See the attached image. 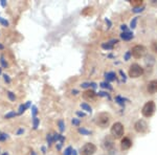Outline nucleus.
Wrapping results in <instances>:
<instances>
[{
    "label": "nucleus",
    "mask_w": 157,
    "mask_h": 155,
    "mask_svg": "<svg viewBox=\"0 0 157 155\" xmlns=\"http://www.w3.org/2000/svg\"><path fill=\"white\" fill-rule=\"evenodd\" d=\"M111 116L107 112H101L95 116V124L101 128H107L110 124Z\"/></svg>",
    "instance_id": "obj_1"
},
{
    "label": "nucleus",
    "mask_w": 157,
    "mask_h": 155,
    "mask_svg": "<svg viewBox=\"0 0 157 155\" xmlns=\"http://www.w3.org/2000/svg\"><path fill=\"white\" fill-rule=\"evenodd\" d=\"M156 110V105L153 101H149L144 105L143 109H141V114H143L145 118H151Z\"/></svg>",
    "instance_id": "obj_2"
},
{
    "label": "nucleus",
    "mask_w": 157,
    "mask_h": 155,
    "mask_svg": "<svg viewBox=\"0 0 157 155\" xmlns=\"http://www.w3.org/2000/svg\"><path fill=\"white\" fill-rule=\"evenodd\" d=\"M124 131H125V129H124V126L121 123H114L111 127V130H110V133L111 135H112L113 138L117 139V138H121V136L124 135Z\"/></svg>",
    "instance_id": "obj_3"
},
{
    "label": "nucleus",
    "mask_w": 157,
    "mask_h": 155,
    "mask_svg": "<svg viewBox=\"0 0 157 155\" xmlns=\"http://www.w3.org/2000/svg\"><path fill=\"white\" fill-rule=\"evenodd\" d=\"M144 75V68L141 67L140 65L137 64V63H134L130 66L129 68V76L131 78H139L140 76Z\"/></svg>",
    "instance_id": "obj_4"
},
{
    "label": "nucleus",
    "mask_w": 157,
    "mask_h": 155,
    "mask_svg": "<svg viewBox=\"0 0 157 155\" xmlns=\"http://www.w3.org/2000/svg\"><path fill=\"white\" fill-rule=\"evenodd\" d=\"M95 152H97V147H95V145H93L91 143H87L81 148L80 153L81 155H93Z\"/></svg>",
    "instance_id": "obj_5"
},
{
    "label": "nucleus",
    "mask_w": 157,
    "mask_h": 155,
    "mask_svg": "<svg viewBox=\"0 0 157 155\" xmlns=\"http://www.w3.org/2000/svg\"><path fill=\"white\" fill-rule=\"evenodd\" d=\"M146 54V47L144 45H135L132 50H131V55L133 56L135 59H140Z\"/></svg>",
    "instance_id": "obj_6"
},
{
    "label": "nucleus",
    "mask_w": 157,
    "mask_h": 155,
    "mask_svg": "<svg viewBox=\"0 0 157 155\" xmlns=\"http://www.w3.org/2000/svg\"><path fill=\"white\" fill-rule=\"evenodd\" d=\"M148 128H149L148 123H147L146 121H144V119H138V121L134 124V129H135V131L138 132V133H146V132L148 131Z\"/></svg>",
    "instance_id": "obj_7"
},
{
    "label": "nucleus",
    "mask_w": 157,
    "mask_h": 155,
    "mask_svg": "<svg viewBox=\"0 0 157 155\" xmlns=\"http://www.w3.org/2000/svg\"><path fill=\"white\" fill-rule=\"evenodd\" d=\"M147 90L150 95H154V93L157 92V80H153L151 82H149L148 87H147Z\"/></svg>",
    "instance_id": "obj_8"
},
{
    "label": "nucleus",
    "mask_w": 157,
    "mask_h": 155,
    "mask_svg": "<svg viewBox=\"0 0 157 155\" xmlns=\"http://www.w3.org/2000/svg\"><path fill=\"white\" fill-rule=\"evenodd\" d=\"M131 146H132V141H131V139L129 138V137H124L123 139H121V150H128L131 148Z\"/></svg>",
    "instance_id": "obj_9"
},
{
    "label": "nucleus",
    "mask_w": 157,
    "mask_h": 155,
    "mask_svg": "<svg viewBox=\"0 0 157 155\" xmlns=\"http://www.w3.org/2000/svg\"><path fill=\"white\" fill-rule=\"evenodd\" d=\"M95 96H97V93L93 90H87L83 93V98H84L86 101H93L95 99Z\"/></svg>",
    "instance_id": "obj_10"
},
{
    "label": "nucleus",
    "mask_w": 157,
    "mask_h": 155,
    "mask_svg": "<svg viewBox=\"0 0 157 155\" xmlns=\"http://www.w3.org/2000/svg\"><path fill=\"white\" fill-rule=\"evenodd\" d=\"M103 147L105 148V150H108V151H111V150L114 149V144L113 141H111L109 137H106L105 141H104V144H103Z\"/></svg>",
    "instance_id": "obj_11"
},
{
    "label": "nucleus",
    "mask_w": 157,
    "mask_h": 155,
    "mask_svg": "<svg viewBox=\"0 0 157 155\" xmlns=\"http://www.w3.org/2000/svg\"><path fill=\"white\" fill-rule=\"evenodd\" d=\"M116 43H117V40H116V39L110 40V41H108V42H104L102 44V48H103V49H107V50L108 49H112Z\"/></svg>",
    "instance_id": "obj_12"
},
{
    "label": "nucleus",
    "mask_w": 157,
    "mask_h": 155,
    "mask_svg": "<svg viewBox=\"0 0 157 155\" xmlns=\"http://www.w3.org/2000/svg\"><path fill=\"white\" fill-rule=\"evenodd\" d=\"M133 37L134 35L131 32H123L121 34V38L123 40H125V41H130L131 39H133Z\"/></svg>",
    "instance_id": "obj_13"
},
{
    "label": "nucleus",
    "mask_w": 157,
    "mask_h": 155,
    "mask_svg": "<svg viewBox=\"0 0 157 155\" xmlns=\"http://www.w3.org/2000/svg\"><path fill=\"white\" fill-rule=\"evenodd\" d=\"M105 78H106V81L109 83V82H112V81L116 80V75H115V72H106L105 73Z\"/></svg>",
    "instance_id": "obj_14"
},
{
    "label": "nucleus",
    "mask_w": 157,
    "mask_h": 155,
    "mask_svg": "<svg viewBox=\"0 0 157 155\" xmlns=\"http://www.w3.org/2000/svg\"><path fill=\"white\" fill-rule=\"evenodd\" d=\"M30 105H32V103L30 102H27L26 104H22V105H20V107H19V111H18V115H20V114H22L24 112L26 109H29L30 107Z\"/></svg>",
    "instance_id": "obj_15"
},
{
    "label": "nucleus",
    "mask_w": 157,
    "mask_h": 155,
    "mask_svg": "<svg viewBox=\"0 0 157 155\" xmlns=\"http://www.w3.org/2000/svg\"><path fill=\"white\" fill-rule=\"evenodd\" d=\"M81 87L82 88H87V87H92V88H97V84L90 82V83H83L81 84Z\"/></svg>",
    "instance_id": "obj_16"
},
{
    "label": "nucleus",
    "mask_w": 157,
    "mask_h": 155,
    "mask_svg": "<svg viewBox=\"0 0 157 155\" xmlns=\"http://www.w3.org/2000/svg\"><path fill=\"white\" fill-rule=\"evenodd\" d=\"M81 107H82V109H84L85 111H87V112H89V113L92 112V108H91L88 104H86V103L81 104Z\"/></svg>",
    "instance_id": "obj_17"
},
{
    "label": "nucleus",
    "mask_w": 157,
    "mask_h": 155,
    "mask_svg": "<svg viewBox=\"0 0 157 155\" xmlns=\"http://www.w3.org/2000/svg\"><path fill=\"white\" fill-rule=\"evenodd\" d=\"M78 132H80L81 134H83V135H89V134H91V131L87 130V129H85V128H78Z\"/></svg>",
    "instance_id": "obj_18"
},
{
    "label": "nucleus",
    "mask_w": 157,
    "mask_h": 155,
    "mask_svg": "<svg viewBox=\"0 0 157 155\" xmlns=\"http://www.w3.org/2000/svg\"><path fill=\"white\" fill-rule=\"evenodd\" d=\"M18 115V112H15V111H12V112H9L4 115V118H15V116Z\"/></svg>",
    "instance_id": "obj_19"
},
{
    "label": "nucleus",
    "mask_w": 157,
    "mask_h": 155,
    "mask_svg": "<svg viewBox=\"0 0 157 155\" xmlns=\"http://www.w3.org/2000/svg\"><path fill=\"white\" fill-rule=\"evenodd\" d=\"M46 139H47V143H48V146H50V145L54 143V135L52 134H47Z\"/></svg>",
    "instance_id": "obj_20"
},
{
    "label": "nucleus",
    "mask_w": 157,
    "mask_h": 155,
    "mask_svg": "<svg viewBox=\"0 0 157 155\" xmlns=\"http://www.w3.org/2000/svg\"><path fill=\"white\" fill-rule=\"evenodd\" d=\"M131 3H132V6L134 7H139L143 4V1H141V0H135V1H132Z\"/></svg>",
    "instance_id": "obj_21"
},
{
    "label": "nucleus",
    "mask_w": 157,
    "mask_h": 155,
    "mask_svg": "<svg viewBox=\"0 0 157 155\" xmlns=\"http://www.w3.org/2000/svg\"><path fill=\"white\" fill-rule=\"evenodd\" d=\"M7 96H9L10 101H12V102H14L16 100V96H15V95L12 92V91H7Z\"/></svg>",
    "instance_id": "obj_22"
},
{
    "label": "nucleus",
    "mask_w": 157,
    "mask_h": 155,
    "mask_svg": "<svg viewBox=\"0 0 157 155\" xmlns=\"http://www.w3.org/2000/svg\"><path fill=\"white\" fill-rule=\"evenodd\" d=\"M101 86H102L103 88H107V89H109V90L112 89V87H111L110 84H109L108 82H103V83H101Z\"/></svg>",
    "instance_id": "obj_23"
},
{
    "label": "nucleus",
    "mask_w": 157,
    "mask_h": 155,
    "mask_svg": "<svg viewBox=\"0 0 157 155\" xmlns=\"http://www.w3.org/2000/svg\"><path fill=\"white\" fill-rule=\"evenodd\" d=\"M0 63H1L2 67H7V62L6 61V59H4L3 56H1V57H0Z\"/></svg>",
    "instance_id": "obj_24"
},
{
    "label": "nucleus",
    "mask_w": 157,
    "mask_h": 155,
    "mask_svg": "<svg viewBox=\"0 0 157 155\" xmlns=\"http://www.w3.org/2000/svg\"><path fill=\"white\" fill-rule=\"evenodd\" d=\"M136 22H137V17H134L133 20L131 21V23H130L131 29H135V27H136Z\"/></svg>",
    "instance_id": "obj_25"
},
{
    "label": "nucleus",
    "mask_w": 157,
    "mask_h": 155,
    "mask_svg": "<svg viewBox=\"0 0 157 155\" xmlns=\"http://www.w3.org/2000/svg\"><path fill=\"white\" fill-rule=\"evenodd\" d=\"M0 23L3 25V26H9V25H10L9 21H7V20H6V19H3L2 17H0Z\"/></svg>",
    "instance_id": "obj_26"
},
{
    "label": "nucleus",
    "mask_w": 157,
    "mask_h": 155,
    "mask_svg": "<svg viewBox=\"0 0 157 155\" xmlns=\"http://www.w3.org/2000/svg\"><path fill=\"white\" fill-rule=\"evenodd\" d=\"M59 128H60V131L61 132H63L65 130V126H64V122L62 121V119H61V121H59Z\"/></svg>",
    "instance_id": "obj_27"
},
{
    "label": "nucleus",
    "mask_w": 157,
    "mask_h": 155,
    "mask_svg": "<svg viewBox=\"0 0 157 155\" xmlns=\"http://www.w3.org/2000/svg\"><path fill=\"white\" fill-rule=\"evenodd\" d=\"M115 101L117 102V103L120 104V105H121V106H124V104H125V103H124V101H125V100H124L123 98H121V96H116Z\"/></svg>",
    "instance_id": "obj_28"
},
{
    "label": "nucleus",
    "mask_w": 157,
    "mask_h": 155,
    "mask_svg": "<svg viewBox=\"0 0 157 155\" xmlns=\"http://www.w3.org/2000/svg\"><path fill=\"white\" fill-rule=\"evenodd\" d=\"M33 122H34V129H37L38 125H39V118H34Z\"/></svg>",
    "instance_id": "obj_29"
},
{
    "label": "nucleus",
    "mask_w": 157,
    "mask_h": 155,
    "mask_svg": "<svg viewBox=\"0 0 157 155\" xmlns=\"http://www.w3.org/2000/svg\"><path fill=\"white\" fill-rule=\"evenodd\" d=\"M144 10H145V6H139V7H134V10H133V12L134 13H140V12H143Z\"/></svg>",
    "instance_id": "obj_30"
},
{
    "label": "nucleus",
    "mask_w": 157,
    "mask_h": 155,
    "mask_svg": "<svg viewBox=\"0 0 157 155\" xmlns=\"http://www.w3.org/2000/svg\"><path fill=\"white\" fill-rule=\"evenodd\" d=\"M70 154H72V148L71 147H68V148L65 150L64 155H70Z\"/></svg>",
    "instance_id": "obj_31"
},
{
    "label": "nucleus",
    "mask_w": 157,
    "mask_h": 155,
    "mask_svg": "<svg viewBox=\"0 0 157 155\" xmlns=\"http://www.w3.org/2000/svg\"><path fill=\"white\" fill-rule=\"evenodd\" d=\"M37 107L36 106H33L32 107V113H33V116H34V118H36V114H37Z\"/></svg>",
    "instance_id": "obj_32"
},
{
    "label": "nucleus",
    "mask_w": 157,
    "mask_h": 155,
    "mask_svg": "<svg viewBox=\"0 0 157 155\" xmlns=\"http://www.w3.org/2000/svg\"><path fill=\"white\" fill-rule=\"evenodd\" d=\"M71 123L73 124V125H75V126H78V125H80V121H78V118H73L72 121H71Z\"/></svg>",
    "instance_id": "obj_33"
},
{
    "label": "nucleus",
    "mask_w": 157,
    "mask_h": 155,
    "mask_svg": "<svg viewBox=\"0 0 157 155\" xmlns=\"http://www.w3.org/2000/svg\"><path fill=\"white\" fill-rule=\"evenodd\" d=\"M98 95H100V96H107V98H110L108 93H107V92H104V91H101V92H98Z\"/></svg>",
    "instance_id": "obj_34"
},
{
    "label": "nucleus",
    "mask_w": 157,
    "mask_h": 155,
    "mask_svg": "<svg viewBox=\"0 0 157 155\" xmlns=\"http://www.w3.org/2000/svg\"><path fill=\"white\" fill-rule=\"evenodd\" d=\"M3 79L6 83H11V79H10V77L7 75H3Z\"/></svg>",
    "instance_id": "obj_35"
},
{
    "label": "nucleus",
    "mask_w": 157,
    "mask_h": 155,
    "mask_svg": "<svg viewBox=\"0 0 157 155\" xmlns=\"http://www.w3.org/2000/svg\"><path fill=\"white\" fill-rule=\"evenodd\" d=\"M131 56H132V55H131V52H128L127 54L125 55V61H128L129 59H130Z\"/></svg>",
    "instance_id": "obj_36"
},
{
    "label": "nucleus",
    "mask_w": 157,
    "mask_h": 155,
    "mask_svg": "<svg viewBox=\"0 0 157 155\" xmlns=\"http://www.w3.org/2000/svg\"><path fill=\"white\" fill-rule=\"evenodd\" d=\"M6 138H7V135H6V134H4V133L0 134V141H4Z\"/></svg>",
    "instance_id": "obj_37"
},
{
    "label": "nucleus",
    "mask_w": 157,
    "mask_h": 155,
    "mask_svg": "<svg viewBox=\"0 0 157 155\" xmlns=\"http://www.w3.org/2000/svg\"><path fill=\"white\" fill-rule=\"evenodd\" d=\"M121 30H124V32H128V30H127V26H126L125 24H123V25H121Z\"/></svg>",
    "instance_id": "obj_38"
},
{
    "label": "nucleus",
    "mask_w": 157,
    "mask_h": 155,
    "mask_svg": "<svg viewBox=\"0 0 157 155\" xmlns=\"http://www.w3.org/2000/svg\"><path fill=\"white\" fill-rule=\"evenodd\" d=\"M120 73H121V77H123L124 81H125V80H126V78H125V73L123 72V70H121V72H120Z\"/></svg>",
    "instance_id": "obj_39"
},
{
    "label": "nucleus",
    "mask_w": 157,
    "mask_h": 155,
    "mask_svg": "<svg viewBox=\"0 0 157 155\" xmlns=\"http://www.w3.org/2000/svg\"><path fill=\"white\" fill-rule=\"evenodd\" d=\"M1 6H6V2L4 1V0H1Z\"/></svg>",
    "instance_id": "obj_40"
},
{
    "label": "nucleus",
    "mask_w": 157,
    "mask_h": 155,
    "mask_svg": "<svg viewBox=\"0 0 157 155\" xmlns=\"http://www.w3.org/2000/svg\"><path fill=\"white\" fill-rule=\"evenodd\" d=\"M23 132H24V130H23V129H20V130H18V132H17V134H18V135H19V134L23 133Z\"/></svg>",
    "instance_id": "obj_41"
},
{
    "label": "nucleus",
    "mask_w": 157,
    "mask_h": 155,
    "mask_svg": "<svg viewBox=\"0 0 157 155\" xmlns=\"http://www.w3.org/2000/svg\"><path fill=\"white\" fill-rule=\"evenodd\" d=\"M77 114L78 116H85V113H83V112H77Z\"/></svg>",
    "instance_id": "obj_42"
},
{
    "label": "nucleus",
    "mask_w": 157,
    "mask_h": 155,
    "mask_svg": "<svg viewBox=\"0 0 157 155\" xmlns=\"http://www.w3.org/2000/svg\"><path fill=\"white\" fill-rule=\"evenodd\" d=\"M42 151H43V153H46V149H45V147H42Z\"/></svg>",
    "instance_id": "obj_43"
},
{
    "label": "nucleus",
    "mask_w": 157,
    "mask_h": 155,
    "mask_svg": "<svg viewBox=\"0 0 157 155\" xmlns=\"http://www.w3.org/2000/svg\"><path fill=\"white\" fill-rule=\"evenodd\" d=\"M71 155H78L77 154V151H75V150H72V154Z\"/></svg>",
    "instance_id": "obj_44"
},
{
    "label": "nucleus",
    "mask_w": 157,
    "mask_h": 155,
    "mask_svg": "<svg viewBox=\"0 0 157 155\" xmlns=\"http://www.w3.org/2000/svg\"><path fill=\"white\" fill-rule=\"evenodd\" d=\"M72 93H73V95H78V91L77 90H72Z\"/></svg>",
    "instance_id": "obj_45"
},
{
    "label": "nucleus",
    "mask_w": 157,
    "mask_h": 155,
    "mask_svg": "<svg viewBox=\"0 0 157 155\" xmlns=\"http://www.w3.org/2000/svg\"><path fill=\"white\" fill-rule=\"evenodd\" d=\"M3 48H4L3 45H2V44H0V49H3Z\"/></svg>",
    "instance_id": "obj_46"
},
{
    "label": "nucleus",
    "mask_w": 157,
    "mask_h": 155,
    "mask_svg": "<svg viewBox=\"0 0 157 155\" xmlns=\"http://www.w3.org/2000/svg\"><path fill=\"white\" fill-rule=\"evenodd\" d=\"M30 155H36V153H35V152L33 151V152H32V154H30Z\"/></svg>",
    "instance_id": "obj_47"
},
{
    "label": "nucleus",
    "mask_w": 157,
    "mask_h": 155,
    "mask_svg": "<svg viewBox=\"0 0 157 155\" xmlns=\"http://www.w3.org/2000/svg\"><path fill=\"white\" fill-rule=\"evenodd\" d=\"M3 155H7V153H6H6H3Z\"/></svg>",
    "instance_id": "obj_48"
},
{
    "label": "nucleus",
    "mask_w": 157,
    "mask_h": 155,
    "mask_svg": "<svg viewBox=\"0 0 157 155\" xmlns=\"http://www.w3.org/2000/svg\"><path fill=\"white\" fill-rule=\"evenodd\" d=\"M0 75H1V68H0Z\"/></svg>",
    "instance_id": "obj_49"
}]
</instances>
